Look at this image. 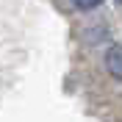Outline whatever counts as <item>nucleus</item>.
<instances>
[{
	"label": "nucleus",
	"instance_id": "1",
	"mask_svg": "<svg viewBox=\"0 0 122 122\" xmlns=\"http://www.w3.org/2000/svg\"><path fill=\"white\" fill-rule=\"evenodd\" d=\"M106 67H108V72H111L114 78L122 81V45H114L106 53Z\"/></svg>",
	"mask_w": 122,
	"mask_h": 122
},
{
	"label": "nucleus",
	"instance_id": "2",
	"mask_svg": "<svg viewBox=\"0 0 122 122\" xmlns=\"http://www.w3.org/2000/svg\"><path fill=\"white\" fill-rule=\"evenodd\" d=\"M72 3H75L78 8H86V11H89V8H97L103 0H72Z\"/></svg>",
	"mask_w": 122,
	"mask_h": 122
},
{
	"label": "nucleus",
	"instance_id": "3",
	"mask_svg": "<svg viewBox=\"0 0 122 122\" xmlns=\"http://www.w3.org/2000/svg\"><path fill=\"white\" fill-rule=\"evenodd\" d=\"M117 3H122V0H117Z\"/></svg>",
	"mask_w": 122,
	"mask_h": 122
}]
</instances>
